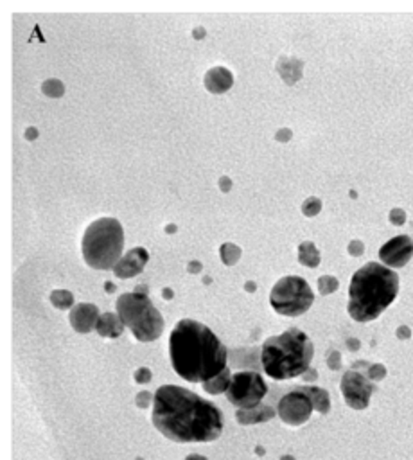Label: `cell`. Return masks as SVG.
Returning a JSON list of instances; mask_svg holds the SVG:
<instances>
[{"instance_id":"6da1fadb","label":"cell","mask_w":413,"mask_h":460,"mask_svg":"<svg viewBox=\"0 0 413 460\" xmlns=\"http://www.w3.org/2000/svg\"><path fill=\"white\" fill-rule=\"evenodd\" d=\"M151 421L173 443H212L223 434V412L210 401L178 385L155 392Z\"/></svg>"},{"instance_id":"7a4b0ae2","label":"cell","mask_w":413,"mask_h":460,"mask_svg":"<svg viewBox=\"0 0 413 460\" xmlns=\"http://www.w3.org/2000/svg\"><path fill=\"white\" fill-rule=\"evenodd\" d=\"M174 372L189 383H205L226 369L228 351L209 326L183 318L169 336Z\"/></svg>"},{"instance_id":"3957f363","label":"cell","mask_w":413,"mask_h":460,"mask_svg":"<svg viewBox=\"0 0 413 460\" xmlns=\"http://www.w3.org/2000/svg\"><path fill=\"white\" fill-rule=\"evenodd\" d=\"M399 293V277L381 263H366L351 279L348 315L356 322H372L381 315Z\"/></svg>"},{"instance_id":"277c9868","label":"cell","mask_w":413,"mask_h":460,"mask_svg":"<svg viewBox=\"0 0 413 460\" xmlns=\"http://www.w3.org/2000/svg\"><path fill=\"white\" fill-rule=\"evenodd\" d=\"M314 347L304 331L292 327L280 334L264 340L261 347V365L271 379H284L304 376L311 369Z\"/></svg>"},{"instance_id":"5b68a950","label":"cell","mask_w":413,"mask_h":460,"mask_svg":"<svg viewBox=\"0 0 413 460\" xmlns=\"http://www.w3.org/2000/svg\"><path fill=\"white\" fill-rule=\"evenodd\" d=\"M124 230L115 217H99L83 234V259L96 270H113L122 257Z\"/></svg>"},{"instance_id":"8992f818","label":"cell","mask_w":413,"mask_h":460,"mask_svg":"<svg viewBox=\"0 0 413 460\" xmlns=\"http://www.w3.org/2000/svg\"><path fill=\"white\" fill-rule=\"evenodd\" d=\"M117 315L139 342H155L164 333L165 320L148 295L130 291L115 302Z\"/></svg>"},{"instance_id":"52a82bcc","label":"cell","mask_w":413,"mask_h":460,"mask_svg":"<svg viewBox=\"0 0 413 460\" xmlns=\"http://www.w3.org/2000/svg\"><path fill=\"white\" fill-rule=\"evenodd\" d=\"M314 302V293L307 281L298 275H287L275 282L270 304L283 317H301Z\"/></svg>"},{"instance_id":"ba28073f","label":"cell","mask_w":413,"mask_h":460,"mask_svg":"<svg viewBox=\"0 0 413 460\" xmlns=\"http://www.w3.org/2000/svg\"><path fill=\"white\" fill-rule=\"evenodd\" d=\"M266 394H268V385L261 374L255 370H241L232 374L226 400L237 406V410H250L262 404Z\"/></svg>"},{"instance_id":"9c48e42d","label":"cell","mask_w":413,"mask_h":460,"mask_svg":"<svg viewBox=\"0 0 413 460\" xmlns=\"http://www.w3.org/2000/svg\"><path fill=\"white\" fill-rule=\"evenodd\" d=\"M344 400L347 406L353 410H365L370 403V397L374 394L376 385L360 370H347L339 383Z\"/></svg>"},{"instance_id":"30bf717a","label":"cell","mask_w":413,"mask_h":460,"mask_svg":"<svg viewBox=\"0 0 413 460\" xmlns=\"http://www.w3.org/2000/svg\"><path fill=\"white\" fill-rule=\"evenodd\" d=\"M313 412L314 409L309 395L304 394L298 386L283 395L277 404V416L289 426H302L309 421Z\"/></svg>"},{"instance_id":"8fae6325","label":"cell","mask_w":413,"mask_h":460,"mask_svg":"<svg viewBox=\"0 0 413 460\" xmlns=\"http://www.w3.org/2000/svg\"><path fill=\"white\" fill-rule=\"evenodd\" d=\"M413 257V241L408 236H396L381 247L379 259L383 261L388 268H403Z\"/></svg>"},{"instance_id":"7c38bea8","label":"cell","mask_w":413,"mask_h":460,"mask_svg":"<svg viewBox=\"0 0 413 460\" xmlns=\"http://www.w3.org/2000/svg\"><path fill=\"white\" fill-rule=\"evenodd\" d=\"M149 261V252L146 248L137 247L133 250H130L128 254L121 257L115 268H113V274L117 275L119 279H131L139 275L144 270V266L148 265Z\"/></svg>"},{"instance_id":"4fadbf2b","label":"cell","mask_w":413,"mask_h":460,"mask_svg":"<svg viewBox=\"0 0 413 460\" xmlns=\"http://www.w3.org/2000/svg\"><path fill=\"white\" fill-rule=\"evenodd\" d=\"M99 317L101 315H99V309H97V306L88 304V302L76 304L69 313L70 326L74 327V331H78V333H81V334H87V333H90L92 329H96Z\"/></svg>"},{"instance_id":"5bb4252c","label":"cell","mask_w":413,"mask_h":460,"mask_svg":"<svg viewBox=\"0 0 413 460\" xmlns=\"http://www.w3.org/2000/svg\"><path fill=\"white\" fill-rule=\"evenodd\" d=\"M205 88L212 94H225L234 85V74L226 67H212L205 74Z\"/></svg>"},{"instance_id":"9a60e30c","label":"cell","mask_w":413,"mask_h":460,"mask_svg":"<svg viewBox=\"0 0 413 460\" xmlns=\"http://www.w3.org/2000/svg\"><path fill=\"white\" fill-rule=\"evenodd\" d=\"M277 410L271 409L270 404H259L255 409L250 410H237L235 412V419L241 426H250V425H261V422L270 421L273 419Z\"/></svg>"},{"instance_id":"2e32d148","label":"cell","mask_w":413,"mask_h":460,"mask_svg":"<svg viewBox=\"0 0 413 460\" xmlns=\"http://www.w3.org/2000/svg\"><path fill=\"white\" fill-rule=\"evenodd\" d=\"M124 322L121 320L117 313H103L97 320L96 331L103 338H119L124 331Z\"/></svg>"},{"instance_id":"e0dca14e","label":"cell","mask_w":413,"mask_h":460,"mask_svg":"<svg viewBox=\"0 0 413 460\" xmlns=\"http://www.w3.org/2000/svg\"><path fill=\"white\" fill-rule=\"evenodd\" d=\"M304 394L309 395V400H311V403H313V409L314 412L322 413V416H326V413H329L330 410V397H329V392L326 391V388H320V386H298Z\"/></svg>"},{"instance_id":"ac0fdd59","label":"cell","mask_w":413,"mask_h":460,"mask_svg":"<svg viewBox=\"0 0 413 460\" xmlns=\"http://www.w3.org/2000/svg\"><path fill=\"white\" fill-rule=\"evenodd\" d=\"M277 69L280 72V76L284 78V81L293 85L296 79L302 76V61L295 60V58H280L277 63Z\"/></svg>"},{"instance_id":"d6986e66","label":"cell","mask_w":413,"mask_h":460,"mask_svg":"<svg viewBox=\"0 0 413 460\" xmlns=\"http://www.w3.org/2000/svg\"><path fill=\"white\" fill-rule=\"evenodd\" d=\"M232 381V372L230 369L226 367L221 374H218L216 378L209 379V381L203 383V391L210 395H218V394H226L228 386Z\"/></svg>"},{"instance_id":"ffe728a7","label":"cell","mask_w":413,"mask_h":460,"mask_svg":"<svg viewBox=\"0 0 413 460\" xmlns=\"http://www.w3.org/2000/svg\"><path fill=\"white\" fill-rule=\"evenodd\" d=\"M298 261L301 265L307 266V268H317L320 265V252L311 241H304L298 245Z\"/></svg>"},{"instance_id":"44dd1931","label":"cell","mask_w":413,"mask_h":460,"mask_svg":"<svg viewBox=\"0 0 413 460\" xmlns=\"http://www.w3.org/2000/svg\"><path fill=\"white\" fill-rule=\"evenodd\" d=\"M51 304L58 309H72L74 308V295L69 290H54L51 293Z\"/></svg>"},{"instance_id":"7402d4cb","label":"cell","mask_w":413,"mask_h":460,"mask_svg":"<svg viewBox=\"0 0 413 460\" xmlns=\"http://www.w3.org/2000/svg\"><path fill=\"white\" fill-rule=\"evenodd\" d=\"M241 248L234 243H223L219 248V256L226 266H234L241 259Z\"/></svg>"},{"instance_id":"603a6c76","label":"cell","mask_w":413,"mask_h":460,"mask_svg":"<svg viewBox=\"0 0 413 460\" xmlns=\"http://www.w3.org/2000/svg\"><path fill=\"white\" fill-rule=\"evenodd\" d=\"M338 288V279L332 277V275H322V277L318 279V291H320V295H330V293H335Z\"/></svg>"},{"instance_id":"cb8c5ba5","label":"cell","mask_w":413,"mask_h":460,"mask_svg":"<svg viewBox=\"0 0 413 460\" xmlns=\"http://www.w3.org/2000/svg\"><path fill=\"white\" fill-rule=\"evenodd\" d=\"M42 92L49 97H61L65 92V87H63V83L60 79H47L42 85Z\"/></svg>"},{"instance_id":"d4e9b609","label":"cell","mask_w":413,"mask_h":460,"mask_svg":"<svg viewBox=\"0 0 413 460\" xmlns=\"http://www.w3.org/2000/svg\"><path fill=\"white\" fill-rule=\"evenodd\" d=\"M320 211H322V200L317 198V196H311V198H307V200L302 204V213H304V216L307 217L317 216Z\"/></svg>"},{"instance_id":"484cf974","label":"cell","mask_w":413,"mask_h":460,"mask_svg":"<svg viewBox=\"0 0 413 460\" xmlns=\"http://www.w3.org/2000/svg\"><path fill=\"white\" fill-rule=\"evenodd\" d=\"M365 376L372 383L381 381V379L387 378V367H385V365H381V363H370L369 367H366Z\"/></svg>"},{"instance_id":"4316f807","label":"cell","mask_w":413,"mask_h":460,"mask_svg":"<svg viewBox=\"0 0 413 460\" xmlns=\"http://www.w3.org/2000/svg\"><path fill=\"white\" fill-rule=\"evenodd\" d=\"M153 401H155V394H151V392H148V391H142L135 395L137 406L142 410L148 409L149 404H153Z\"/></svg>"},{"instance_id":"83f0119b","label":"cell","mask_w":413,"mask_h":460,"mask_svg":"<svg viewBox=\"0 0 413 460\" xmlns=\"http://www.w3.org/2000/svg\"><path fill=\"white\" fill-rule=\"evenodd\" d=\"M133 379H135V383H139V385H146V383H149L153 379V374L148 367H140V369H137L135 374H133Z\"/></svg>"},{"instance_id":"f1b7e54d","label":"cell","mask_w":413,"mask_h":460,"mask_svg":"<svg viewBox=\"0 0 413 460\" xmlns=\"http://www.w3.org/2000/svg\"><path fill=\"white\" fill-rule=\"evenodd\" d=\"M327 365L330 370H339L342 369V354L338 351H329L327 354Z\"/></svg>"},{"instance_id":"f546056e","label":"cell","mask_w":413,"mask_h":460,"mask_svg":"<svg viewBox=\"0 0 413 460\" xmlns=\"http://www.w3.org/2000/svg\"><path fill=\"white\" fill-rule=\"evenodd\" d=\"M405 222L406 213L403 208H394V211H390V223H394V225H405Z\"/></svg>"},{"instance_id":"4dcf8cb0","label":"cell","mask_w":413,"mask_h":460,"mask_svg":"<svg viewBox=\"0 0 413 460\" xmlns=\"http://www.w3.org/2000/svg\"><path fill=\"white\" fill-rule=\"evenodd\" d=\"M363 252H365V245L361 243L360 239H354V241H351V245H348V254L354 257H360L363 256Z\"/></svg>"},{"instance_id":"1f68e13d","label":"cell","mask_w":413,"mask_h":460,"mask_svg":"<svg viewBox=\"0 0 413 460\" xmlns=\"http://www.w3.org/2000/svg\"><path fill=\"white\" fill-rule=\"evenodd\" d=\"M275 139L280 140V142H286V140L292 139V130H287V128H283V130H278L277 135H275Z\"/></svg>"},{"instance_id":"d6a6232c","label":"cell","mask_w":413,"mask_h":460,"mask_svg":"<svg viewBox=\"0 0 413 460\" xmlns=\"http://www.w3.org/2000/svg\"><path fill=\"white\" fill-rule=\"evenodd\" d=\"M187 270H189V274H200L201 270H203V265H201L200 261H191V263L187 265Z\"/></svg>"},{"instance_id":"836d02e7","label":"cell","mask_w":413,"mask_h":460,"mask_svg":"<svg viewBox=\"0 0 413 460\" xmlns=\"http://www.w3.org/2000/svg\"><path fill=\"white\" fill-rule=\"evenodd\" d=\"M219 187H221V191H223V192L230 191L232 180L228 179V176H221V179H219Z\"/></svg>"},{"instance_id":"e575fe53","label":"cell","mask_w":413,"mask_h":460,"mask_svg":"<svg viewBox=\"0 0 413 460\" xmlns=\"http://www.w3.org/2000/svg\"><path fill=\"white\" fill-rule=\"evenodd\" d=\"M397 336H399L401 340L410 338V336H412V329H410V327H406V326H401L399 329H397Z\"/></svg>"},{"instance_id":"d590c367","label":"cell","mask_w":413,"mask_h":460,"mask_svg":"<svg viewBox=\"0 0 413 460\" xmlns=\"http://www.w3.org/2000/svg\"><path fill=\"white\" fill-rule=\"evenodd\" d=\"M302 378H304V381H314V379L318 378V374H317V370H314V369H309L307 372L302 376Z\"/></svg>"},{"instance_id":"8d00e7d4","label":"cell","mask_w":413,"mask_h":460,"mask_svg":"<svg viewBox=\"0 0 413 460\" xmlns=\"http://www.w3.org/2000/svg\"><path fill=\"white\" fill-rule=\"evenodd\" d=\"M36 137H38V131H36V128H27L26 139H36Z\"/></svg>"},{"instance_id":"74e56055","label":"cell","mask_w":413,"mask_h":460,"mask_svg":"<svg viewBox=\"0 0 413 460\" xmlns=\"http://www.w3.org/2000/svg\"><path fill=\"white\" fill-rule=\"evenodd\" d=\"M133 291H137V293H142V295H148L149 288L146 286V284H139V286H135V290Z\"/></svg>"},{"instance_id":"f35d334b","label":"cell","mask_w":413,"mask_h":460,"mask_svg":"<svg viewBox=\"0 0 413 460\" xmlns=\"http://www.w3.org/2000/svg\"><path fill=\"white\" fill-rule=\"evenodd\" d=\"M192 36H194V38H203V36H205L203 27H196V29L192 31Z\"/></svg>"},{"instance_id":"ab89813d","label":"cell","mask_w":413,"mask_h":460,"mask_svg":"<svg viewBox=\"0 0 413 460\" xmlns=\"http://www.w3.org/2000/svg\"><path fill=\"white\" fill-rule=\"evenodd\" d=\"M244 290H246V291H250V293H252V291H255V282L248 281L246 284H244Z\"/></svg>"},{"instance_id":"60d3db41","label":"cell","mask_w":413,"mask_h":460,"mask_svg":"<svg viewBox=\"0 0 413 460\" xmlns=\"http://www.w3.org/2000/svg\"><path fill=\"white\" fill-rule=\"evenodd\" d=\"M183 460H209V459H207V457H203V455H189V457H185Z\"/></svg>"},{"instance_id":"b9f144b4","label":"cell","mask_w":413,"mask_h":460,"mask_svg":"<svg viewBox=\"0 0 413 460\" xmlns=\"http://www.w3.org/2000/svg\"><path fill=\"white\" fill-rule=\"evenodd\" d=\"M348 347L353 349V351H356L357 347H360V342H357V340H348Z\"/></svg>"},{"instance_id":"7bdbcfd3","label":"cell","mask_w":413,"mask_h":460,"mask_svg":"<svg viewBox=\"0 0 413 460\" xmlns=\"http://www.w3.org/2000/svg\"><path fill=\"white\" fill-rule=\"evenodd\" d=\"M162 295H164V299L169 300V299H173V291H171L169 288H165V290L162 291Z\"/></svg>"},{"instance_id":"ee69618b","label":"cell","mask_w":413,"mask_h":460,"mask_svg":"<svg viewBox=\"0 0 413 460\" xmlns=\"http://www.w3.org/2000/svg\"><path fill=\"white\" fill-rule=\"evenodd\" d=\"M105 290L106 291H108V293H113V291H115V286H113V284H112V282H105Z\"/></svg>"},{"instance_id":"f6af8a7d","label":"cell","mask_w":413,"mask_h":460,"mask_svg":"<svg viewBox=\"0 0 413 460\" xmlns=\"http://www.w3.org/2000/svg\"><path fill=\"white\" fill-rule=\"evenodd\" d=\"M165 232H167V234H173V232H176V225H167L165 227Z\"/></svg>"},{"instance_id":"bcb514c9","label":"cell","mask_w":413,"mask_h":460,"mask_svg":"<svg viewBox=\"0 0 413 460\" xmlns=\"http://www.w3.org/2000/svg\"><path fill=\"white\" fill-rule=\"evenodd\" d=\"M255 453H257V455H259V457H262V455H264V447L257 446V447H255Z\"/></svg>"},{"instance_id":"7dc6e473","label":"cell","mask_w":413,"mask_h":460,"mask_svg":"<svg viewBox=\"0 0 413 460\" xmlns=\"http://www.w3.org/2000/svg\"><path fill=\"white\" fill-rule=\"evenodd\" d=\"M280 460H296V459L293 455H283L280 457Z\"/></svg>"}]
</instances>
